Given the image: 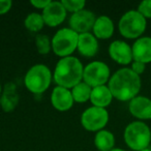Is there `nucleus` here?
<instances>
[{"label": "nucleus", "instance_id": "5701e85b", "mask_svg": "<svg viewBox=\"0 0 151 151\" xmlns=\"http://www.w3.org/2000/svg\"><path fill=\"white\" fill-rule=\"evenodd\" d=\"M61 3L66 9V12H70L73 14L84 9L85 5H86V2L84 0H62Z\"/></svg>", "mask_w": 151, "mask_h": 151}, {"label": "nucleus", "instance_id": "c85d7f7f", "mask_svg": "<svg viewBox=\"0 0 151 151\" xmlns=\"http://www.w3.org/2000/svg\"><path fill=\"white\" fill-rule=\"evenodd\" d=\"M141 151H151V149L147 148V149H144V150H141Z\"/></svg>", "mask_w": 151, "mask_h": 151}, {"label": "nucleus", "instance_id": "dca6fc26", "mask_svg": "<svg viewBox=\"0 0 151 151\" xmlns=\"http://www.w3.org/2000/svg\"><path fill=\"white\" fill-rule=\"evenodd\" d=\"M19 103V94L14 83L5 85L3 93L0 97V106L4 112H12Z\"/></svg>", "mask_w": 151, "mask_h": 151}, {"label": "nucleus", "instance_id": "7ed1b4c3", "mask_svg": "<svg viewBox=\"0 0 151 151\" xmlns=\"http://www.w3.org/2000/svg\"><path fill=\"white\" fill-rule=\"evenodd\" d=\"M124 141L130 149L141 151L147 149L151 142V129L142 121L129 123L124 130Z\"/></svg>", "mask_w": 151, "mask_h": 151}, {"label": "nucleus", "instance_id": "4be33fe9", "mask_svg": "<svg viewBox=\"0 0 151 151\" xmlns=\"http://www.w3.org/2000/svg\"><path fill=\"white\" fill-rule=\"evenodd\" d=\"M35 45L37 52L42 55L48 54L52 48V40L46 34H37L35 36Z\"/></svg>", "mask_w": 151, "mask_h": 151}, {"label": "nucleus", "instance_id": "1a4fd4ad", "mask_svg": "<svg viewBox=\"0 0 151 151\" xmlns=\"http://www.w3.org/2000/svg\"><path fill=\"white\" fill-rule=\"evenodd\" d=\"M95 20L96 17L92 12L82 9L71 15L69 19V26H70V29L79 34L87 33L89 30L93 28Z\"/></svg>", "mask_w": 151, "mask_h": 151}, {"label": "nucleus", "instance_id": "f257e3e1", "mask_svg": "<svg viewBox=\"0 0 151 151\" xmlns=\"http://www.w3.org/2000/svg\"><path fill=\"white\" fill-rule=\"evenodd\" d=\"M110 91L113 97L120 101H132L141 90V78L130 68H120L109 80Z\"/></svg>", "mask_w": 151, "mask_h": 151}, {"label": "nucleus", "instance_id": "aec40b11", "mask_svg": "<svg viewBox=\"0 0 151 151\" xmlns=\"http://www.w3.org/2000/svg\"><path fill=\"white\" fill-rule=\"evenodd\" d=\"M92 88L89 85H87L85 82H81L78 85H76L71 89V94L73 97V101L77 103H86L88 99H90Z\"/></svg>", "mask_w": 151, "mask_h": 151}, {"label": "nucleus", "instance_id": "9d476101", "mask_svg": "<svg viewBox=\"0 0 151 151\" xmlns=\"http://www.w3.org/2000/svg\"><path fill=\"white\" fill-rule=\"evenodd\" d=\"M44 18L45 24L50 27H56L63 23L66 18V9H64L61 2L57 1H51L50 4L42 9V14Z\"/></svg>", "mask_w": 151, "mask_h": 151}, {"label": "nucleus", "instance_id": "6ab92c4d", "mask_svg": "<svg viewBox=\"0 0 151 151\" xmlns=\"http://www.w3.org/2000/svg\"><path fill=\"white\" fill-rule=\"evenodd\" d=\"M94 145L99 151H111L115 145V137L109 130H99L94 138Z\"/></svg>", "mask_w": 151, "mask_h": 151}, {"label": "nucleus", "instance_id": "cd10ccee", "mask_svg": "<svg viewBox=\"0 0 151 151\" xmlns=\"http://www.w3.org/2000/svg\"><path fill=\"white\" fill-rule=\"evenodd\" d=\"M111 151H126V150H123V149H120V148H114L113 150Z\"/></svg>", "mask_w": 151, "mask_h": 151}, {"label": "nucleus", "instance_id": "c756f323", "mask_svg": "<svg viewBox=\"0 0 151 151\" xmlns=\"http://www.w3.org/2000/svg\"><path fill=\"white\" fill-rule=\"evenodd\" d=\"M1 92H2V90H1V85H0V94H1Z\"/></svg>", "mask_w": 151, "mask_h": 151}, {"label": "nucleus", "instance_id": "a878e982", "mask_svg": "<svg viewBox=\"0 0 151 151\" xmlns=\"http://www.w3.org/2000/svg\"><path fill=\"white\" fill-rule=\"evenodd\" d=\"M13 2L11 0H0V15L6 14L12 9Z\"/></svg>", "mask_w": 151, "mask_h": 151}, {"label": "nucleus", "instance_id": "bb28decb", "mask_svg": "<svg viewBox=\"0 0 151 151\" xmlns=\"http://www.w3.org/2000/svg\"><path fill=\"white\" fill-rule=\"evenodd\" d=\"M51 0H31L30 1V4L32 6L36 7V9H45L49 4H50Z\"/></svg>", "mask_w": 151, "mask_h": 151}, {"label": "nucleus", "instance_id": "f8f14e48", "mask_svg": "<svg viewBox=\"0 0 151 151\" xmlns=\"http://www.w3.org/2000/svg\"><path fill=\"white\" fill-rule=\"evenodd\" d=\"M128 110L134 117L140 120L151 119V99L138 95L129 101Z\"/></svg>", "mask_w": 151, "mask_h": 151}, {"label": "nucleus", "instance_id": "a211bd4d", "mask_svg": "<svg viewBox=\"0 0 151 151\" xmlns=\"http://www.w3.org/2000/svg\"><path fill=\"white\" fill-rule=\"evenodd\" d=\"M112 99H113V95H112V92L110 91L108 86L103 85V86L92 88L90 101L93 104V107L105 109L112 103Z\"/></svg>", "mask_w": 151, "mask_h": 151}, {"label": "nucleus", "instance_id": "ddd939ff", "mask_svg": "<svg viewBox=\"0 0 151 151\" xmlns=\"http://www.w3.org/2000/svg\"><path fill=\"white\" fill-rule=\"evenodd\" d=\"M51 101L53 107L61 112L68 111L73 104V97L71 91L67 88L57 86L53 89L51 94Z\"/></svg>", "mask_w": 151, "mask_h": 151}, {"label": "nucleus", "instance_id": "39448f33", "mask_svg": "<svg viewBox=\"0 0 151 151\" xmlns=\"http://www.w3.org/2000/svg\"><path fill=\"white\" fill-rule=\"evenodd\" d=\"M52 81V73L45 64H35L27 71L25 76V85L32 93L40 94L49 88Z\"/></svg>", "mask_w": 151, "mask_h": 151}, {"label": "nucleus", "instance_id": "2eb2a0df", "mask_svg": "<svg viewBox=\"0 0 151 151\" xmlns=\"http://www.w3.org/2000/svg\"><path fill=\"white\" fill-rule=\"evenodd\" d=\"M78 51L84 57H93L99 52V42L93 34L82 33L79 34Z\"/></svg>", "mask_w": 151, "mask_h": 151}, {"label": "nucleus", "instance_id": "412c9836", "mask_svg": "<svg viewBox=\"0 0 151 151\" xmlns=\"http://www.w3.org/2000/svg\"><path fill=\"white\" fill-rule=\"evenodd\" d=\"M24 25L29 31L31 32H38L42 29L45 25L44 18L40 14L37 13H31L26 17L24 21Z\"/></svg>", "mask_w": 151, "mask_h": 151}, {"label": "nucleus", "instance_id": "20e7f679", "mask_svg": "<svg viewBox=\"0 0 151 151\" xmlns=\"http://www.w3.org/2000/svg\"><path fill=\"white\" fill-rule=\"evenodd\" d=\"M147 27V21L138 11H128L120 18L118 28L122 36L129 40L140 38Z\"/></svg>", "mask_w": 151, "mask_h": 151}, {"label": "nucleus", "instance_id": "9b49d317", "mask_svg": "<svg viewBox=\"0 0 151 151\" xmlns=\"http://www.w3.org/2000/svg\"><path fill=\"white\" fill-rule=\"evenodd\" d=\"M110 57L115 62L122 65H127L134 61L132 47L123 40H115L109 47Z\"/></svg>", "mask_w": 151, "mask_h": 151}, {"label": "nucleus", "instance_id": "f03ea898", "mask_svg": "<svg viewBox=\"0 0 151 151\" xmlns=\"http://www.w3.org/2000/svg\"><path fill=\"white\" fill-rule=\"evenodd\" d=\"M84 66L78 58L73 56L61 58L57 62L53 78L58 86L73 89L82 82Z\"/></svg>", "mask_w": 151, "mask_h": 151}, {"label": "nucleus", "instance_id": "423d86ee", "mask_svg": "<svg viewBox=\"0 0 151 151\" xmlns=\"http://www.w3.org/2000/svg\"><path fill=\"white\" fill-rule=\"evenodd\" d=\"M79 33L70 28L58 30L52 38V50L59 57H68L78 48Z\"/></svg>", "mask_w": 151, "mask_h": 151}, {"label": "nucleus", "instance_id": "393cba45", "mask_svg": "<svg viewBox=\"0 0 151 151\" xmlns=\"http://www.w3.org/2000/svg\"><path fill=\"white\" fill-rule=\"evenodd\" d=\"M145 68H146V64L143 62H140V61H132V69L134 73H137L138 76L142 75L143 73L145 71Z\"/></svg>", "mask_w": 151, "mask_h": 151}, {"label": "nucleus", "instance_id": "f3484780", "mask_svg": "<svg viewBox=\"0 0 151 151\" xmlns=\"http://www.w3.org/2000/svg\"><path fill=\"white\" fill-rule=\"evenodd\" d=\"M92 30L96 38L107 40L113 35L114 23L107 16H101V17L96 18Z\"/></svg>", "mask_w": 151, "mask_h": 151}, {"label": "nucleus", "instance_id": "b1692460", "mask_svg": "<svg viewBox=\"0 0 151 151\" xmlns=\"http://www.w3.org/2000/svg\"><path fill=\"white\" fill-rule=\"evenodd\" d=\"M137 11L145 18V19H151V0H144L139 4Z\"/></svg>", "mask_w": 151, "mask_h": 151}, {"label": "nucleus", "instance_id": "0eeeda50", "mask_svg": "<svg viewBox=\"0 0 151 151\" xmlns=\"http://www.w3.org/2000/svg\"><path fill=\"white\" fill-rule=\"evenodd\" d=\"M110 68L105 62L101 61H93L84 67L83 80L87 85L94 87L103 86L110 80Z\"/></svg>", "mask_w": 151, "mask_h": 151}, {"label": "nucleus", "instance_id": "6e6552de", "mask_svg": "<svg viewBox=\"0 0 151 151\" xmlns=\"http://www.w3.org/2000/svg\"><path fill=\"white\" fill-rule=\"evenodd\" d=\"M109 121V113L106 109L99 107L88 108L81 116L83 127L90 132H99L107 125Z\"/></svg>", "mask_w": 151, "mask_h": 151}, {"label": "nucleus", "instance_id": "4468645a", "mask_svg": "<svg viewBox=\"0 0 151 151\" xmlns=\"http://www.w3.org/2000/svg\"><path fill=\"white\" fill-rule=\"evenodd\" d=\"M134 61H140L145 64L151 62V37H140L132 47Z\"/></svg>", "mask_w": 151, "mask_h": 151}]
</instances>
